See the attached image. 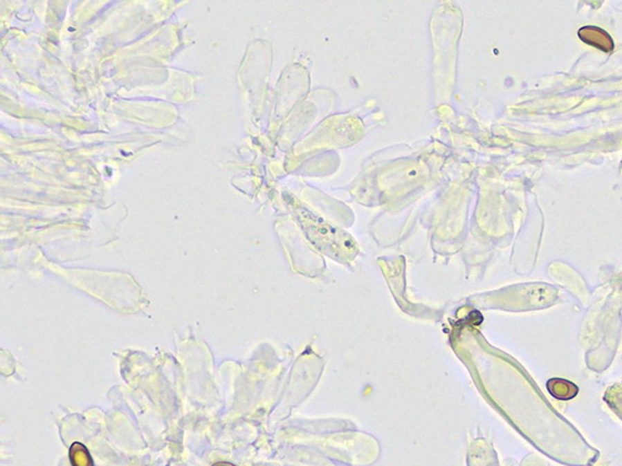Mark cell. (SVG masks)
I'll use <instances>...</instances> for the list:
<instances>
[{"label": "cell", "mask_w": 622, "mask_h": 466, "mask_svg": "<svg viewBox=\"0 0 622 466\" xmlns=\"http://www.w3.org/2000/svg\"><path fill=\"white\" fill-rule=\"evenodd\" d=\"M213 466H235V465H233V464H230V463H222V461H221V463H216V464H214V465H213Z\"/></svg>", "instance_id": "5"}, {"label": "cell", "mask_w": 622, "mask_h": 466, "mask_svg": "<svg viewBox=\"0 0 622 466\" xmlns=\"http://www.w3.org/2000/svg\"><path fill=\"white\" fill-rule=\"evenodd\" d=\"M579 37L584 43L592 45L594 48L609 53L614 49V41L606 31L596 26H585L580 29Z\"/></svg>", "instance_id": "2"}, {"label": "cell", "mask_w": 622, "mask_h": 466, "mask_svg": "<svg viewBox=\"0 0 622 466\" xmlns=\"http://www.w3.org/2000/svg\"><path fill=\"white\" fill-rule=\"evenodd\" d=\"M70 461L73 466H95L93 458L89 453L86 447L81 442H74L68 451Z\"/></svg>", "instance_id": "4"}, {"label": "cell", "mask_w": 622, "mask_h": 466, "mask_svg": "<svg viewBox=\"0 0 622 466\" xmlns=\"http://www.w3.org/2000/svg\"><path fill=\"white\" fill-rule=\"evenodd\" d=\"M300 219L309 239L321 252L340 261L349 260L356 255V245L347 234L329 225L327 221L313 214L307 208L302 209Z\"/></svg>", "instance_id": "1"}, {"label": "cell", "mask_w": 622, "mask_h": 466, "mask_svg": "<svg viewBox=\"0 0 622 466\" xmlns=\"http://www.w3.org/2000/svg\"><path fill=\"white\" fill-rule=\"evenodd\" d=\"M549 393L558 400H571L579 393L578 386L570 380L562 378H551L547 383Z\"/></svg>", "instance_id": "3"}]
</instances>
